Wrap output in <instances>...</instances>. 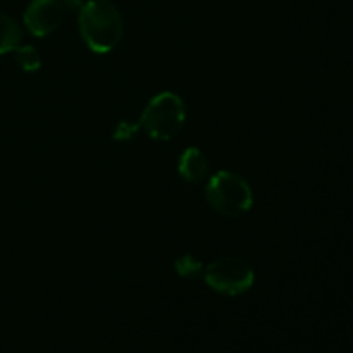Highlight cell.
<instances>
[{"label": "cell", "mask_w": 353, "mask_h": 353, "mask_svg": "<svg viewBox=\"0 0 353 353\" xmlns=\"http://www.w3.org/2000/svg\"><path fill=\"white\" fill-rule=\"evenodd\" d=\"M14 59L24 72H34L41 68V57L33 45H19L14 50Z\"/></svg>", "instance_id": "ba28073f"}, {"label": "cell", "mask_w": 353, "mask_h": 353, "mask_svg": "<svg viewBox=\"0 0 353 353\" xmlns=\"http://www.w3.org/2000/svg\"><path fill=\"white\" fill-rule=\"evenodd\" d=\"M83 41L93 54H109L119 45L124 33L123 16L109 0H88L78 12Z\"/></svg>", "instance_id": "6da1fadb"}, {"label": "cell", "mask_w": 353, "mask_h": 353, "mask_svg": "<svg viewBox=\"0 0 353 353\" xmlns=\"http://www.w3.org/2000/svg\"><path fill=\"white\" fill-rule=\"evenodd\" d=\"M176 274L183 279H199L203 276L205 271V265L203 262H200L199 259L193 257V255L186 254L183 257H179L174 264Z\"/></svg>", "instance_id": "9c48e42d"}, {"label": "cell", "mask_w": 353, "mask_h": 353, "mask_svg": "<svg viewBox=\"0 0 353 353\" xmlns=\"http://www.w3.org/2000/svg\"><path fill=\"white\" fill-rule=\"evenodd\" d=\"M62 17L64 7L59 0H31L23 14V23L33 37L45 38L61 26Z\"/></svg>", "instance_id": "5b68a950"}, {"label": "cell", "mask_w": 353, "mask_h": 353, "mask_svg": "<svg viewBox=\"0 0 353 353\" xmlns=\"http://www.w3.org/2000/svg\"><path fill=\"white\" fill-rule=\"evenodd\" d=\"M59 2L62 3L64 10H71V12H79V9L85 6L83 0H59Z\"/></svg>", "instance_id": "8fae6325"}, {"label": "cell", "mask_w": 353, "mask_h": 353, "mask_svg": "<svg viewBox=\"0 0 353 353\" xmlns=\"http://www.w3.org/2000/svg\"><path fill=\"white\" fill-rule=\"evenodd\" d=\"M205 200L219 216L240 217L254 205V192L243 176L233 171H219L205 181Z\"/></svg>", "instance_id": "7a4b0ae2"}, {"label": "cell", "mask_w": 353, "mask_h": 353, "mask_svg": "<svg viewBox=\"0 0 353 353\" xmlns=\"http://www.w3.org/2000/svg\"><path fill=\"white\" fill-rule=\"evenodd\" d=\"M140 131V124L134 123H128V121H121L117 124L116 131H114V140L117 141H126L131 140L133 137H137V133Z\"/></svg>", "instance_id": "30bf717a"}, {"label": "cell", "mask_w": 353, "mask_h": 353, "mask_svg": "<svg viewBox=\"0 0 353 353\" xmlns=\"http://www.w3.org/2000/svg\"><path fill=\"white\" fill-rule=\"evenodd\" d=\"M178 172L190 185H202L210 176V165L209 161H207V155L199 147L185 148V152L179 155Z\"/></svg>", "instance_id": "8992f818"}, {"label": "cell", "mask_w": 353, "mask_h": 353, "mask_svg": "<svg viewBox=\"0 0 353 353\" xmlns=\"http://www.w3.org/2000/svg\"><path fill=\"white\" fill-rule=\"evenodd\" d=\"M23 30L9 14L0 12V55L14 52L21 45Z\"/></svg>", "instance_id": "52a82bcc"}, {"label": "cell", "mask_w": 353, "mask_h": 353, "mask_svg": "<svg viewBox=\"0 0 353 353\" xmlns=\"http://www.w3.org/2000/svg\"><path fill=\"white\" fill-rule=\"evenodd\" d=\"M185 123L186 105L174 92H161L152 97L138 121L140 130L157 141H168L178 137Z\"/></svg>", "instance_id": "3957f363"}, {"label": "cell", "mask_w": 353, "mask_h": 353, "mask_svg": "<svg viewBox=\"0 0 353 353\" xmlns=\"http://www.w3.org/2000/svg\"><path fill=\"white\" fill-rule=\"evenodd\" d=\"M203 279L210 290L228 296L248 292L255 283V272L245 259L224 255L205 265Z\"/></svg>", "instance_id": "277c9868"}]
</instances>
